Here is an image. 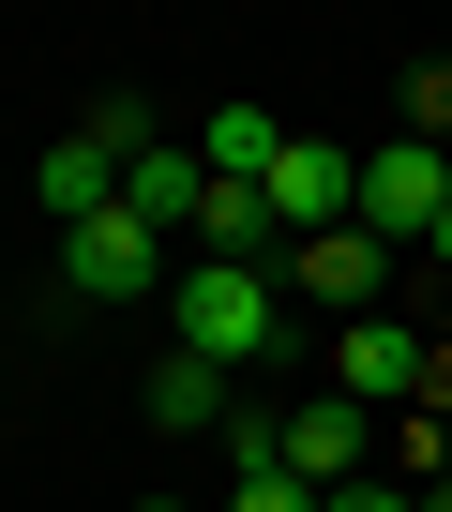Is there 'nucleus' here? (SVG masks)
Returning <instances> with one entry per match:
<instances>
[{
	"mask_svg": "<svg viewBox=\"0 0 452 512\" xmlns=\"http://www.w3.org/2000/svg\"><path fill=\"white\" fill-rule=\"evenodd\" d=\"M287 332H302L287 272H226V256H181V347H196V362H226V377H257V362H272Z\"/></svg>",
	"mask_w": 452,
	"mask_h": 512,
	"instance_id": "f257e3e1",
	"label": "nucleus"
},
{
	"mask_svg": "<svg viewBox=\"0 0 452 512\" xmlns=\"http://www.w3.org/2000/svg\"><path fill=\"white\" fill-rule=\"evenodd\" d=\"M392 287H407V256H392V241H362V226H332V241H287V302H317L332 332L392 317Z\"/></svg>",
	"mask_w": 452,
	"mask_h": 512,
	"instance_id": "f03ea898",
	"label": "nucleus"
},
{
	"mask_svg": "<svg viewBox=\"0 0 452 512\" xmlns=\"http://www.w3.org/2000/svg\"><path fill=\"white\" fill-rule=\"evenodd\" d=\"M61 287H76V302H136V287H181V241H151L136 211H91V226H61Z\"/></svg>",
	"mask_w": 452,
	"mask_h": 512,
	"instance_id": "7ed1b4c3",
	"label": "nucleus"
},
{
	"mask_svg": "<svg viewBox=\"0 0 452 512\" xmlns=\"http://www.w3.org/2000/svg\"><path fill=\"white\" fill-rule=\"evenodd\" d=\"M257 196H272V226H287V241H332V226H362V151H332V136H287Z\"/></svg>",
	"mask_w": 452,
	"mask_h": 512,
	"instance_id": "20e7f679",
	"label": "nucleus"
},
{
	"mask_svg": "<svg viewBox=\"0 0 452 512\" xmlns=\"http://www.w3.org/2000/svg\"><path fill=\"white\" fill-rule=\"evenodd\" d=\"M437 211H452V166H437L422 136H392V151H362V241H392V256H422V241H437Z\"/></svg>",
	"mask_w": 452,
	"mask_h": 512,
	"instance_id": "39448f33",
	"label": "nucleus"
},
{
	"mask_svg": "<svg viewBox=\"0 0 452 512\" xmlns=\"http://www.w3.org/2000/svg\"><path fill=\"white\" fill-rule=\"evenodd\" d=\"M136 422H166V437H226V422H242V377L196 362V347H166V362H151V392H136Z\"/></svg>",
	"mask_w": 452,
	"mask_h": 512,
	"instance_id": "423d86ee",
	"label": "nucleus"
},
{
	"mask_svg": "<svg viewBox=\"0 0 452 512\" xmlns=\"http://www.w3.org/2000/svg\"><path fill=\"white\" fill-rule=\"evenodd\" d=\"M196 196H211V166H196V136H151V151L121 166V211H136L151 241H196Z\"/></svg>",
	"mask_w": 452,
	"mask_h": 512,
	"instance_id": "0eeeda50",
	"label": "nucleus"
},
{
	"mask_svg": "<svg viewBox=\"0 0 452 512\" xmlns=\"http://www.w3.org/2000/svg\"><path fill=\"white\" fill-rule=\"evenodd\" d=\"M31 196H46V226H91V211H121V151H91V136H46Z\"/></svg>",
	"mask_w": 452,
	"mask_h": 512,
	"instance_id": "6e6552de",
	"label": "nucleus"
},
{
	"mask_svg": "<svg viewBox=\"0 0 452 512\" xmlns=\"http://www.w3.org/2000/svg\"><path fill=\"white\" fill-rule=\"evenodd\" d=\"M272 151H287L272 106H211V121H196V166H211V181H272Z\"/></svg>",
	"mask_w": 452,
	"mask_h": 512,
	"instance_id": "1a4fd4ad",
	"label": "nucleus"
},
{
	"mask_svg": "<svg viewBox=\"0 0 452 512\" xmlns=\"http://www.w3.org/2000/svg\"><path fill=\"white\" fill-rule=\"evenodd\" d=\"M76 136H91V151H121V166H136V151H151V136H166V121H151V106H136V91H106V106H91V121H76Z\"/></svg>",
	"mask_w": 452,
	"mask_h": 512,
	"instance_id": "9d476101",
	"label": "nucleus"
},
{
	"mask_svg": "<svg viewBox=\"0 0 452 512\" xmlns=\"http://www.w3.org/2000/svg\"><path fill=\"white\" fill-rule=\"evenodd\" d=\"M211 512H332V497H302V482H226Z\"/></svg>",
	"mask_w": 452,
	"mask_h": 512,
	"instance_id": "9b49d317",
	"label": "nucleus"
},
{
	"mask_svg": "<svg viewBox=\"0 0 452 512\" xmlns=\"http://www.w3.org/2000/svg\"><path fill=\"white\" fill-rule=\"evenodd\" d=\"M332 512H422V497H407V482H392V467H377V482H347V497H332Z\"/></svg>",
	"mask_w": 452,
	"mask_h": 512,
	"instance_id": "f8f14e48",
	"label": "nucleus"
},
{
	"mask_svg": "<svg viewBox=\"0 0 452 512\" xmlns=\"http://www.w3.org/2000/svg\"><path fill=\"white\" fill-rule=\"evenodd\" d=\"M422 512H452V482H422Z\"/></svg>",
	"mask_w": 452,
	"mask_h": 512,
	"instance_id": "ddd939ff",
	"label": "nucleus"
},
{
	"mask_svg": "<svg viewBox=\"0 0 452 512\" xmlns=\"http://www.w3.org/2000/svg\"><path fill=\"white\" fill-rule=\"evenodd\" d=\"M151 512H181V497H151Z\"/></svg>",
	"mask_w": 452,
	"mask_h": 512,
	"instance_id": "4468645a",
	"label": "nucleus"
}]
</instances>
